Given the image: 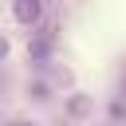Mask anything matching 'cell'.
Segmentation results:
<instances>
[{"mask_svg":"<svg viewBox=\"0 0 126 126\" xmlns=\"http://www.w3.org/2000/svg\"><path fill=\"white\" fill-rule=\"evenodd\" d=\"M39 12H43V4H39V0H16V16H20L24 24H35V20H39Z\"/></svg>","mask_w":126,"mask_h":126,"instance_id":"obj_1","label":"cell"}]
</instances>
